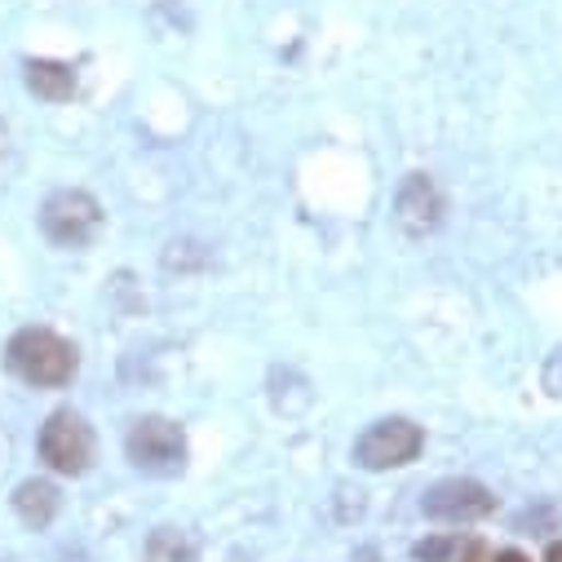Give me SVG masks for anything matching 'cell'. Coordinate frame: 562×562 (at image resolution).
<instances>
[{
  "instance_id": "6da1fadb",
  "label": "cell",
  "mask_w": 562,
  "mask_h": 562,
  "mask_svg": "<svg viewBox=\"0 0 562 562\" xmlns=\"http://www.w3.org/2000/svg\"><path fill=\"white\" fill-rule=\"evenodd\" d=\"M5 363H10V372H14L19 381L41 385V390L67 385V381L76 376V368H80L76 346L63 341V337L49 333V328H23V333H14L10 346H5Z\"/></svg>"
},
{
  "instance_id": "7a4b0ae2",
  "label": "cell",
  "mask_w": 562,
  "mask_h": 562,
  "mask_svg": "<svg viewBox=\"0 0 562 562\" xmlns=\"http://www.w3.org/2000/svg\"><path fill=\"white\" fill-rule=\"evenodd\" d=\"M124 452L151 479H173V474L187 470V435H182V426H173L169 416H137L128 426Z\"/></svg>"
},
{
  "instance_id": "3957f363",
  "label": "cell",
  "mask_w": 562,
  "mask_h": 562,
  "mask_svg": "<svg viewBox=\"0 0 562 562\" xmlns=\"http://www.w3.org/2000/svg\"><path fill=\"white\" fill-rule=\"evenodd\" d=\"M41 461L58 474H85L93 465V430H89V420L71 407H58L49 420H45V430H41Z\"/></svg>"
},
{
  "instance_id": "277c9868",
  "label": "cell",
  "mask_w": 562,
  "mask_h": 562,
  "mask_svg": "<svg viewBox=\"0 0 562 562\" xmlns=\"http://www.w3.org/2000/svg\"><path fill=\"white\" fill-rule=\"evenodd\" d=\"M102 226V209L89 191H54L41 204V231L58 244V248H80L98 235Z\"/></svg>"
},
{
  "instance_id": "5b68a950",
  "label": "cell",
  "mask_w": 562,
  "mask_h": 562,
  "mask_svg": "<svg viewBox=\"0 0 562 562\" xmlns=\"http://www.w3.org/2000/svg\"><path fill=\"white\" fill-rule=\"evenodd\" d=\"M420 443H426V435H420V426H412V420L403 416H385L376 420V426H368L355 443V461L363 470H394V465H407L416 461Z\"/></svg>"
},
{
  "instance_id": "8992f818",
  "label": "cell",
  "mask_w": 562,
  "mask_h": 562,
  "mask_svg": "<svg viewBox=\"0 0 562 562\" xmlns=\"http://www.w3.org/2000/svg\"><path fill=\"white\" fill-rule=\"evenodd\" d=\"M420 509H426L430 518H439V522H479L496 509V496L474 479H443L426 492Z\"/></svg>"
},
{
  "instance_id": "52a82bcc",
  "label": "cell",
  "mask_w": 562,
  "mask_h": 562,
  "mask_svg": "<svg viewBox=\"0 0 562 562\" xmlns=\"http://www.w3.org/2000/svg\"><path fill=\"white\" fill-rule=\"evenodd\" d=\"M394 217L407 235H430L439 231L443 222V195L435 187V178L426 173H407L403 187H398V200H394Z\"/></svg>"
},
{
  "instance_id": "ba28073f",
  "label": "cell",
  "mask_w": 562,
  "mask_h": 562,
  "mask_svg": "<svg viewBox=\"0 0 562 562\" xmlns=\"http://www.w3.org/2000/svg\"><path fill=\"white\" fill-rule=\"evenodd\" d=\"M14 509H19V518L27 522V527H49L54 522V514H58V487L49 483V479H27V483H19V492H14Z\"/></svg>"
},
{
  "instance_id": "9c48e42d",
  "label": "cell",
  "mask_w": 562,
  "mask_h": 562,
  "mask_svg": "<svg viewBox=\"0 0 562 562\" xmlns=\"http://www.w3.org/2000/svg\"><path fill=\"white\" fill-rule=\"evenodd\" d=\"M27 89L45 102H67L76 93V71L67 63H54V58H32L27 63Z\"/></svg>"
},
{
  "instance_id": "30bf717a",
  "label": "cell",
  "mask_w": 562,
  "mask_h": 562,
  "mask_svg": "<svg viewBox=\"0 0 562 562\" xmlns=\"http://www.w3.org/2000/svg\"><path fill=\"white\" fill-rule=\"evenodd\" d=\"M147 562H195V540L182 527H156L147 540Z\"/></svg>"
},
{
  "instance_id": "8fae6325",
  "label": "cell",
  "mask_w": 562,
  "mask_h": 562,
  "mask_svg": "<svg viewBox=\"0 0 562 562\" xmlns=\"http://www.w3.org/2000/svg\"><path fill=\"white\" fill-rule=\"evenodd\" d=\"M457 553V540L452 536H435V540H420L416 549H412V558L416 562H448Z\"/></svg>"
},
{
  "instance_id": "7c38bea8",
  "label": "cell",
  "mask_w": 562,
  "mask_h": 562,
  "mask_svg": "<svg viewBox=\"0 0 562 562\" xmlns=\"http://www.w3.org/2000/svg\"><path fill=\"white\" fill-rule=\"evenodd\" d=\"M492 562H527V553H518V549H501Z\"/></svg>"
},
{
  "instance_id": "4fadbf2b",
  "label": "cell",
  "mask_w": 562,
  "mask_h": 562,
  "mask_svg": "<svg viewBox=\"0 0 562 562\" xmlns=\"http://www.w3.org/2000/svg\"><path fill=\"white\" fill-rule=\"evenodd\" d=\"M544 562H562V540H553V544L544 549Z\"/></svg>"
},
{
  "instance_id": "5bb4252c",
  "label": "cell",
  "mask_w": 562,
  "mask_h": 562,
  "mask_svg": "<svg viewBox=\"0 0 562 562\" xmlns=\"http://www.w3.org/2000/svg\"><path fill=\"white\" fill-rule=\"evenodd\" d=\"M465 562H487V558H483V544H470V549H465Z\"/></svg>"
}]
</instances>
